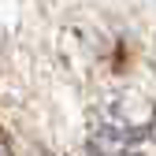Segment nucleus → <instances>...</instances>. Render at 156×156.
I'll return each mask as SVG.
<instances>
[{"label":"nucleus","instance_id":"obj_1","mask_svg":"<svg viewBox=\"0 0 156 156\" xmlns=\"http://www.w3.org/2000/svg\"><path fill=\"white\" fill-rule=\"evenodd\" d=\"M156 141V108L141 93H108L89 112V156H141Z\"/></svg>","mask_w":156,"mask_h":156},{"label":"nucleus","instance_id":"obj_2","mask_svg":"<svg viewBox=\"0 0 156 156\" xmlns=\"http://www.w3.org/2000/svg\"><path fill=\"white\" fill-rule=\"evenodd\" d=\"M0 156H11V149L4 145V138H0Z\"/></svg>","mask_w":156,"mask_h":156}]
</instances>
